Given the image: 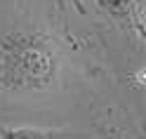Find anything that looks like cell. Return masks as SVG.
Instances as JSON below:
<instances>
[{"instance_id":"obj_2","label":"cell","mask_w":146,"mask_h":139,"mask_svg":"<svg viewBox=\"0 0 146 139\" xmlns=\"http://www.w3.org/2000/svg\"><path fill=\"white\" fill-rule=\"evenodd\" d=\"M97 5L111 19L130 24L141 33V12H144L141 0H97Z\"/></svg>"},{"instance_id":"obj_3","label":"cell","mask_w":146,"mask_h":139,"mask_svg":"<svg viewBox=\"0 0 146 139\" xmlns=\"http://www.w3.org/2000/svg\"><path fill=\"white\" fill-rule=\"evenodd\" d=\"M0 139H52L50 132L38 127H7L0 125Z\"/></svg>"},{"instance_id":"obj_1","label":"cell","mask_w":146,"mask_h":139,"mask_svg":"<svg viewBox=\"0 0 146 139\" xmlns=\"http://www.w3.org/2000/svg\"><path fill=\"white\" fill-rule=\"evenodd\" d=\"M61 73L64 54L54 38L29 29L0 33V92H47L61 80Z\"/></svg>"}]
</instances>
